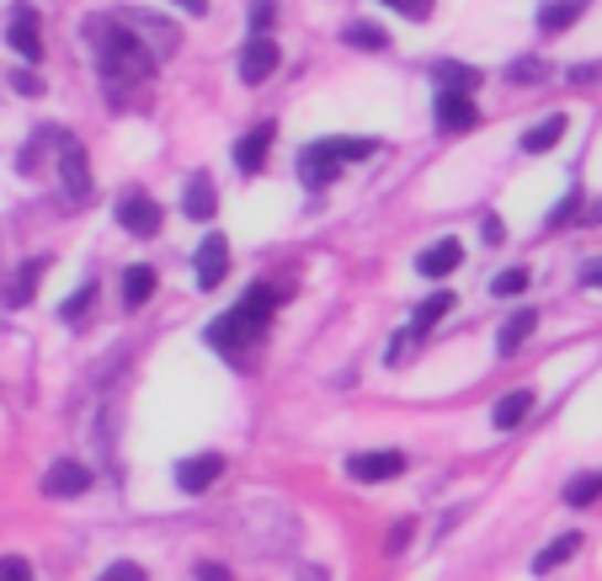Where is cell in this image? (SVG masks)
Segmentation results:
<instances>
[{"label": "cell", "instance_id": "6da1fadb", "mask_svg": "<svg viewBox=\"0 0 602 581\" xmlns=\"http://www.w3.org/2000/svg\"><path fill=\"white\" fill-rule=\"evenodd\" d=\"M81 32H86V43L96 49V75H102V86H107V96H113V107H128L134 86H145L160 60H155L134 32L123 28L118 17H91Z\"/></svg>", "mask_w": 602, "mask_h": 581}, {"label": "cell", "instance_id": "7a4b0ae2", "mask_svg": "<svg viewBox=\"0 0 602 581\" xmlns=\"http://www.w3.org/2000/svg\"><path fill=\"white\" fill-rule=\"evenodd\" d=\"M277 299H283V288H267V283H256L251 294H245L241 305L230 309V315H219L209 326V341L219 347V352H245L251 341L267 331L272 309H277Z\"/></svg>", "mask_w": 602, "mask_h": 581}, {"label": "cell", "instance_id": "3957f363", "mask_svg": "<svg viewBox=\"0 0 602 581\" xmlns=\"http://www.w3.org/2000/svg\"><path fill=\"white\" fill-rule=\"evenodd\" d=\"M54 160H60V198L64 209H81V203H91V166H86V150H81V139L75 134H64V128H54Z\"/></svg>", "mask_w": 602, "mask_h": 581}, {"label": "cell", "instance_id": "277c9868", "mask_svg": "<svg viewBox=\"0 0 602 581\" xmlns=\"http://www.w3.org/2000/svg\"><path fill=\"white\" fill-rule=\"evenodd\" d=\"M118 22L150 49L155 60H171V54H177V43H181L177 22H166V17H155V11H123Z\"/></svg>", "mask_w": 602, "mask_h": 581}, {"label": "cell", "instance_id": "5b68a950", "mask_svg": "<svg viewBox=\"0 0 602 581\" xmlns=\"http://www.w3.org/2000/svg\"><path fill=\"white\" fill-rule=\"evenodd\" d=\"M118 224L128 235H160L166 214H160V203L150 192H128V198H118Z\"/></svg>", "mask_w": 602, "mask_h": 581}, {"label": "cell", "instance_id": "8992f818", "mask_svg": "<svg viewBox=\"0 0 602 581\" xmlns=\"http://www.w3.org/2000/svg\"><path fill=\"white\" fill-rule=\"evenodd\" d=\"M277 60H283V54H277V43H272L267 32H256V38L245 43V54H241V81H245V86L272 81V75H277Z\"/></svg>", "mask_w": 602, "mask_h": 581}, {"label": "cell", "instance_id": "52a82bcc", "mask_svg": "<svg viewBox=\"0 0 602 581\" xmlns=\"http://www.w3.org/2000/svg\"><path fill=\"white\" fill-rule=\"evenodd\" d=\"M219 475H224V454H192L177 464V486L187 496H203L209 486H219Z\"/></svg>", "mask_w": 602, "mask_h": 581}, {"label": "cell", "instance_id": "ba28073f", "mask_svg": "<svg viewBox=\"0 0 602 581\" xmlns=\"http://www.w3.org/2000/svg\"><path fill=\"white\" fill-rule=\"evenodd\" d=\"M437 123L448 128V134H464V128H475L480 113H475V92H453V86H437Z\"/></svg>", "mask_w": 602, "mask_h": 581}, {"label": "cell", "instance_id": "9c48e42d", "mask_svg": "<svg viewBox=\"0 0 602 581\" xmlns=\"http://www.w3.org/2000/svg\"><path fill=\"white\" fill-rule=\"evenodd\" d=\"M336 171H341V160H336V150L326 145V139L304 145V155H299V182L304 187H331Z\"/></svg>", "mask_w": 602, "mask_h": 581}, {"label": "cell", "instance_id": "30bf717a", "mask_svg": "<svg viewBox=\"0 0 602 581\" xmlns=\"http://www.w3.org/2000/svg\"><path fill=\"white\" fill-rule=\"evenodd\" d=\"M6 38H11V49H17L28 64L43 60V38H38V11H32V6H17V11H11V28H6Z\"/></svg>", "mask_w": 602, "mask_h": 581}, {"label": "cell", "instance_id": "8fae6325", "mask_svg": "<svg viewBox=\"0 0 602 581\" xmlns=\"http://www.w3.org/2000/svg\"><path fill=\"white\" fill-rule=\"evenodd\" d=\"M400 469H405V454H394V448H384V454H352V459H347V475H352V480H368V486H373V480H394Z\"/></svg>", "mask_w": 602, "mask_h": 581}, {"label": "cell", "instance_id": "7c38bea8", "mask_svg": "<svg viewBox=\"0 0 602 581\" xmlns=\"http://www.w3.org/2000/svg\"><path fill=\"white\" fill-rule=\"evenodd\" d=\"M43 490H49V496H60V501H70V496L91 490V469H86V464H75V459L49 464V475H43Z\"/></svg>", "mask_w": 602, "mask_h": 581}, {"label": "cell", "instance_id": "4fadbf2b", "mask_svg": "<svg viewBox=\"0 0 602 581\" xmlns=\"http://www.w3.org/2000/svg\"><path fill=\"white\" fill-rule=\"evenodd\" d=\"M224 273H230V245H224V235H209V241L198 245V288H203V294L219 288Z\"/></svg>", "mask_w": 602, "mask_h": 581}, {"label": "cell", "instance_id": "5bb4252c", "mask_svg": "<svg viewBox=\"0 0 602 581\" xmlns=\"http://www.w3.org/2000/svg\"><path fill=\"white\" fill-rule=\"evenodd\" d=\"M272 134H277V128H272V123H262V128H251V134H245L241 145H235V166H241L245 177H256V171H262V166H267Z\"/></svg>", "mask_w": 602, "mask_h": 581}, {"label": "cell", "instance_id": "9a60e30c", "mask_svg": "<svg viewBox=\"0 0 602 581\" xmlns=\"http://www.w3.org/2000/svg\"><path fill=\"white\" fill-rule=\"evenodd\" d=\"M566 128H571V123H566V113H549L543 123H534V128L522 134V150H528V155H549L560 139H566Z\"/></svg>", "mask_w": 602, "mask_h": 581}, {"label": "cell", "instance_id": "2e32d148", "mask_svg": "<svg viewBox=\"0 0 602 581\" xmlns=\"http://www.w3.org/2000/svg\"><path fill=\"white\" fill-rule=\"evenodd\" d=\"M458 262H464V245H458V241L448 235V241H437L432 251H422L416 273H422V277H448L453 267H458Z\"/></svg>", "mask_w": 602, "mask_h": 581}, {"label": "cell", "instance_id": "e0dca14e", "mask_svg": "<svg viewBox=\"0 0 602 581\" xmlns=\"http://www.w3.org/2000/svg\"><path fill=\"white\" fill-rule=\"evenodd\" d=\"M213 209H219V192H213V182H209V177H192V182H187V198H181V214L198 219V224H209Z\"/></svg>", "mask_w": 602, "mask_h": 581}, {"label": "cell", "instance_id": "ac0fdd59", "mask_svg": "<svg viewBox=\"0 0 602 581\" xmlns=\"http://www.w3.org/2000/svg\"><path fill=\"white\" fill-rule=\"evenodd\" d=\"M528 411H534V390H507V395L496 400V411H490V422L501 432H513L517 422H528Z\"/></svg>", "mask_w": 602, "mask_h": 581}, {"label": "cell", "instance_id": "d6986e66", "mask_svg": "<svg viewBox=\"0 0 602 581\" xmlns=\"http://www.w3.org/2000/svg\"><path fill=\"white\" fill-rule=\"evenodd\" d=\"M534 326H539V315H534V309H517L513 320L501 326V337H496V352H501V358H513L517 347L534 337Z\"/></svg>", "mask_w": 602, "mask_h": 581}, {"label": "cell", "instance_id": "ffe728a7", "mask_svg": "<svg viewBox=\"0 0 602 581\" xmlns=\"http://www.w3.org/2000/svg\"><path fill=\"white\" fill-rule=\"evenodd\" d=\"M43 267H49V262H43V256H32L28 267L11 277V288H6V305H11V309L32 305V294H38V277H43Z\"/></svg>", "mask_w": 602, "mask_h": 581}, {"label": "cell", "instance_id": "44dd1931", "mask_svg": "<svg viewBox=\"0 0 602 581\" xmlns=\"http://www.w3.org/2000/svg\"><path fill=\"white\" fill-rule=\"evenodd\" d=\"M150 299H155V267H128L123 273V305L139 309V305H150Z\"/></svg>", "mask_w": 602, "mask_h": 581}, {"label": "cell", "instance_id": "7402d4cb", "mask_svg": "<svg viewBox=\"0 0 602 581\" xmlns=\"http://www.w3.org/2000/svg\"><path fill=\"white\" fill-rule=\"evenodd\" d=\"M575 550H581V534H560L555 545H543V550L534 554V571H539V577H549V571H555L560 560H571Z\"/></svg>", "mask_w": 602, "mask_h": 581}, {"label": "cell", "instance_id": "603a6c76", "mask_svg": "<svg viewBox=\"0 0 602 581\" xmlns=\"http://www.w3.org/2000/svg\"><path fill=\"white\" fill-rule=\"evenodd\" d=\"M432 81H437V86H453V92H475V86H480V70H469V64L443 60L437 70H432Z\"/></svg>", "mask_w": 602, "mask_h": 581}, {"label": "cell", "instance_id": "cb8c5ba5", "mask_svg": "<svg viewBox=\"0 0 602 581\" xmlns=\"http://www.w3.org/2000/svg\"><path fill=\"white\" fill-rule=\"evenodd\" d=\"M575 17H581V6H575V0H549V6L539 11V28L543 32H566Z\"/></svg>", "mask_w": 602, "mask_h": 581}, {"label": "cell", "instance_id": "d4e9b609", "mask_svg": "<svg viewBox=\"0 0 602 581\" xmlns=\"http://www.w3.org/2000/svg\"><path fill=\"white\" fill-rule=\"evenodd\" d=\"M448 309H453V294H432V299H426V305L416 309V326H411V337H422V331H432V326H437V320H443Z\"/></svg>", "mask_w": 602, "mask_h": 581}, {"label": "cell", "instance_id": "484cf974", "mask_svg": "<svg viewBox=\"0 0 602 581\" xmlns=\"http://www.w3.org/2000/svg\"><path fill=\"white\" fill-rule=\"evenodd\" d=\"M91 305H96V283H86V288H75V294H70V299H64V305H60V315H64V320H70V326H81Z\"/></svg>", "mask_w": 602, "mask_h": 581}, {"label": "cell", "instance_id": "4316f807", "mask_svg": "<svg viewBox=\"0 0 602 581\" xmlns=\"http://www.w3.org/2000/svg\"><path fill=\"white\" fill-rule=\"evenodd\" d=\"M602 496V475H575L571 486H566V501L571 507H587V501H598Z\"/></svg>", "mask_w": 602, "mask_h": 581}, {"label": "cell", "instance_id": "83f0119b", "mask_svg": "<svg viewBox=\"0 0 602 581\" xmlns=\"http://www.w3.org/2000/svg\"><path fill=\"white\" fill-rule=\"evenodd\" d=\"M326 145L336 150V160H341V166H347V160H368V155L379 150V139H326Z\"/></svg>", "mask_w": 602, "mask_h": 581}, {"label": "cell", "instance_id": "f1b7e54d", "mask_svg": "<svg viewBox=\"0 0 602 581\" xmlns=\"http://www.w3.org/2000/svg\"><path fill=\"white\" fill-rule=\"evenodd\" d=\"M341 38H347L352 49H390V38H384L379 28H368V22H352V28L341 32Z\"/></svg>", "mask_w": 602, "mask_h": 581}, {"label": "cell", "instance_id": "f546056e", "mask_svg": "<svg viewBox=\"0 0 602 581\" xmlns=\"http://www.w3.org/2000/svg\"><path fill=\"white\" fill-rule=\"evenodd\" d=\"M528 288V267H507V273L490 283V294H501V299H513V294H522Z\"/></svg>", "mask_w": 602, "mask_h": 581}, {"label": "cell", "instance_id": "4dcf8cb0", "mask_svg": "<svg viewBox=\"0 0 602 581\" xmlns=\"http://www.w3.org/2000/svg\"><path fill=\"white\" fill-rule=\"evenodd\" d=\"M575 209H581V187H571V192H566V198H560L555 209H549V230H560V224H571V219H575Z\"/></svg>", "mask_w": 602, "mask_h": 581}, {"label": "cell", "instance_id": "1f68e13d", "mask_svg": "<svg viewBox=\"0 0 602 581\" xmlns=\"http://www.w3.org/2000/svg\"><path fill=\"white\" fill-rule=\"evenodd\" d=\"M543 75H549V70H543L539 60H517V64H507V81H513V86H534V81H543Z\"/></svg>", "mask_w": 602, "mask_h": 581}, {"label": "cell", "instance_id": "d6a6232c", "mask_svg": "<svg viewBox=\"0 0 602 581\" xmlns=\"http://www.w3.org/2000/svg\"><path fill=\"white\" fill-rule=\"evenodd\" d=\"M245 22H251V32H267L277 22V0H251V17Z\"/></svg>", "mask_w": 602, "mask_h": 581}, {"label": "cell", "instance_id": "836d02e7", "mask_svg": "<svg viewBox=\"0 0 602 581\" xmlns=\"http://www.w3.org/2000/svg\"><path fill=\"white\" fill-rule=\"evenodd\" d=\"M102 581H150L145 577V566H134V560H118V566H107Z\"/></svg>", "mask_w": 602, "mask_h": 581}, {"label": "cell", "instance_id": "e575fe53", "mask_svg": "<svg viewBox=\"0 0 602 581\" xmlns=\"http://www.w3.org/2000/svg\"><path fill=\"white\" fill-rule=\"evenodd\" d=\"M0 581H32V566L22 554H6V560H0Z\"/></svg>", "mask_w": 602, "mask_h": 581}, {"label": "cell", "instance_id": "d590c367", "mask_svg": "<svg viewBox=\"0 0 602 581\" xmlns=\"http://www.w3.org/2000/svg\"><path fill=\"white\" fill-rule=\"evenodd\" d=\"M384 6H394V11H405L411 22H426V11H432V0H384Z\"/></svg>", "mask_w": 602, "mask_h": 581}, {"label": "cell", "instance_id": "8d00e7d4", "mask_svg": "<svg viewBox=\"0 0 602 581\" xmlns=\"http://www.w3.org/2000/svg\"><path fill=\"white\" fill-rule=\"evenodd\" d=\"M405 545H411V522H394L390 534H384V550H390V554H400V550H405Z\"/></svg>", "mask_w": 602, "mask_h": 581}, {"label": "cell", "instance_id": "74e56055", "mask_svg": "<svg viewBox=\"0 0 602 581\" xmlns=\"http://www.w3.org/2000/svg\"><path fill=\"white\" fill-rule=\"evenodd\" d=\"M571 81H575V86H598V81H602V70H598V64H575V70H571Z\"/></svg>", "mask_w": 602, "mask_h": 581}, {"label": "cell", "instance_id": "f35d334b", "mask_svg": "<svg viewBox=\"0 0 602 581\" xmlns=\"http://www.w3.org/2000/svg\"><path fill=\"white\" fill-rule=\"evenodd\" d=\"M480 230H485V245H501V241H507V230H501V219H496V214H485Z\"/></svg>", "mask_w": 602, "mask_h": 581}, {"label": "cell", "instance_id": "ab89813d", "mask_svg": "<svg viewBox=\"0 0 602 581\" xmlns=\"http://www.w3.org/2000/svg\"><path fill=\"white\" fill-rule=\"evenodd\" d=\"M11 86H17V92H28V96H38V92H43V86H38V75H32V70H17V75H11Z\"/></svg>", "mask_w": 602, "mask_h": 581}, {"label": "cell", "instance_id": "60d3db41", "mask_svg": "<svg viewBox=\"0 0 602 581\" xmlns=\"http://www.w3.org/2000/svg\"><path fill=\"white\" fill-rule=\"evenodd\" d=\"M581 288H602V256H598V262H587V267H581Z\"/></svg>", "mask_w": 602, "mask_h": 581}, {"label": "cell", "instance_id": "b9f144b4", "mask_svg": "<svg viewBox=\"0 0 602 581\" xmlns=\"http://www.w3.org/2000/svg\"><path fill=\"white\" fill-rule=\"evenodd\" d=\"M198 581H230V571L224 566H198Z\"/></svg>", "mask_w": 602, "mask_h": 581}, {"label": "cell", "instance_id": "7bdbcfd3", "mask_svg": "<svg viewBox=\"0 0 602 581\" xmlns=\"http://www.w3.org/2000/svg\"><path fill=\"white\" fill-rule=\"evenodd\" d=\"M181 11H187V17H203V11H209V0H177Z\"/></svg>", "mask_w": 602, "mask_h": 581}, {"label": "cell", "instance_id": "ee69618b", "mask_svg": "<svg viewBox=\"0 0 602 581\" xmlns=\"http://www.w3.org/2000/svg\"><path fill=\"white\" fill-rule=\"evenodd\" d=\"M299 581H326V566H304V577Z\"/></svg>", "mask_w": 602, "mask_h": 581}, {"label": "cell", "instance_id": "f6af8a7d", "mask_svg": "<svg viewBox=\"0 0 602 581\" xmlns=\"http://www.w3.org/2000/svg\"><path fill=\"white\" fill-rule=\"evenodd\" d=\"M587 219H592V224H602V203H598V209H592V214H587Z\"/></svg>", "mask_w": 602, "mask_h": 581}]
</instances>
